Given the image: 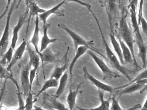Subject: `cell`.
I'll return each mask as SVG.
<instances>
[{"mask_svg":"<svg viewBox=\"0 0 147 110\" xmlns=\"http://www.w3.org/2000/svg\"><path fill=\"white\" fill-rule=\"evenodd\" d=\"M29 12L27 8L26 12L22 14H20L18 20L17 25L15 26L13 31V36L12 38L11 43V47L13 49H15L17 45V42L18 39L19 33L23 27L24 25L25 24L27 19V13Z\"/></svg>","mask_w":147,"mask_h":110,"instance_id":"9","label":"cell"},{"mask_svg":"<svg viewBox=\"0 0 147 110\" xmlns=\"http://www.w3.org/2000/svg\"><path fill=\"white\" fill-rule=\"evenodd\" d=\"M111 100L112 103L110 106V110H124L120 106L118 100L116 99L115 96L113 95L111 98Z\"/></svg>","mask_w":147,"mask_h":110,"instance_id":"31","label":"cell"},{"mask_svg":"<svg viewBox=\"0 0 147 110\" xmlns=\"http://www.w3.org/2000/svg\"><path fill=\"white\" fill-rule=\"evenodd\" d=\"M27 44L28 43L26 40H24L20 44V45L16 49L15 52L13 53L11 61L6 68L7 70L11 71L13 67L17 63L19 60L22 58L25 51L26 49Z\"/></svg>","mask_w":147,"mask_h":110,"instance_id":"13","label":"cell"},{"mask_svg":"<svg viewBox=\"0 0 147 110\" xmlns=\"http://www.w3.org/2000/svg\"><path fill=\"white\" fill-rule=\"evenodd\" d=\"M16 1H13L8 13L7 15L6 22L5 26V29L3 32V34L1 36V39L0 41V55L1 57L4 55L7 51V46L9 43V35H10V21L11 17L13 13V10L16 6Z\"/></svg>","mask_w":147,"mask_h":110,"instance_id":"5","label":"cell"},{"mask_svg":"<svg viewBox=\"0 0 147 110\" xmlns=\"http://www.w3.org/2000/svg\"><path fill=\"white\" fill-rule=\"evenodd\" d=\"M31 67L29 64L22 68L20 73V82L26 97L31 92L30 83V72Z\"/></svg>","mask_w":147,"mask_h":110,"instance_id":"8","label":"cell"},{"mask_svg":"<svg viewBox=\"0 0 147 110\" xmlns=\"http://www.w3.org/2000/svg\"><path fill=\"white\" fill-rule=\"evenodd\" d=\"M27 8L28 9L29 12V16L28 18V26H27V30H26V35H27L30 25V21L31 20V18L34 16L36 17L37 15H38L40 14L43 13L46 11V9L40 7L37 3H36L34 1H26Z\"/></svg>","mask_w":147,"mask_h":110,"instance_id":"12","label":"cell"},{"mask_svg":"<svg viewBox=\"0 0 147 110\" xmlns=\"http://www.w3.org/2000/svg\"><path fill=\"white\" fill-rule=\"evenodd\" d=\"M141 110H147V96L144 104L141 107Z\"/></svg>","mask_w":147,"mask_h":110,"instance_id":"36","label":"cell"},{"mask_svg":"<svg viewBox=\"0 0 147 110\" xmlns=\"http://www.w3.org/2000/svg\"><path fill=\"white\" fill-rule=\"evenodd\" d=\"M66 2V1H62L59 4L54 6L52 8L46 10L45 12L38 15L39 19L42 21L43 26L47 24V19L51 14H54L59 17L64 16L63 10H61L60 8Z\"/></svg>","mask_w":147,"mask_h":110,"instance_id":"10","label":"cell"},{"mask_svg":"<svg viewBox=\"0 0 147 110\" xmlns=\"http://www.w3.org/2000/svg\"><path fill=\"white\" fill-rule=\"evenodd\" d=\"M1 79H5L6 81L10 80L15 84L17 89L20 88L18 82L15 80L11 71H8L6 68L1 65Z\"/></svg>","mask_w":147,"mask_h":110,"instance_id":"27","label":"cell"},{"mask_svg":"<svg viewBox=\"0 0 147 110\" xmlns=\"http://www.w3.org/2000/svg\"><path fill=\"white\" fill-rule=\"evenodd\" d=\"M143 1H139V8H138V22L139 25H140L141 19L143 17Z\"/></svg>","mask_w":147,"mask_h":110,"instance_id":"32","label":"cell"},{"mask_svg":"<svg viewBox=\"0 0 147 110\" xmlns=\"http://www.w3.org/2000/svg\"><path fill=\"white\" fill-rule=\"evenodd\" d=\"M69 47H68L66 51L63 56V63L61 65H57L55 67L54 70L52 71L50 78H55L56 80H59L63 75L65 73L67 69L68 66V55L69 51Z\"/></svg>","mask_w":147,"mask_h":110,"instance_id":"11","label":"cell"},{"mask_svg":"<svg viewBox=\"0 0 147 110\" xmlns=\"http://www.w3.org/2000/svg\"><path fill=\"white\" fill-rule=\"evenodd\" d=\"M118 41L121 46L125 63V64L128 63L130 64L135 65L132 53H131L130 50L129 49L128 46L126 45V44L119 37H118Z\"/></svg>","mask_w":147,"mask_h":110,"instance_id":"22","label":"cell"},{"mask_svg":"<svg viewBox=\"0 0 147 110\" xmlns=\"http://www.w3.org/2000/svg\"><path fill=\"white\" fill-rule=\"evenodd\" d=\"M57 26L60 28L64 30L72 39L74 43V53L80 46H86L89 50L97 52L99 55H100L104 58H106L107 60L106 57L104 56L100 52H99L98 50H97L94 46V41L93 40L87 41L84 38L80 36L79 34H77L76 33L71 30L64 24L60 23V24H58Z\"/></svg>","mask_w":147,"mask_h":110,"instance_id":"4","label":"cell"},{"mask_svg":"<svg viewBox=\"0 0 147 110\" xmlns=\"http://www.w3.org/2000/svg\"><path fill=\"white\" fill-rule=\"evenodd\" d=\"M13 50L14 49L10 46V48L7 50L4 55L1 57V59L0 61L1 65L5 68V67H7V65L10 64L12 59L13 53H14Z\"/></svg>","mask_w":147,"mask_h":110,"instance_id":"26","label":"cell"},{"mask_svg":"<svg viewBox=\"0 0 147 110\" xmlns=\"http://www.w3.org/2000/svg\"><path fill=\"white\" fill-rule=\"evenodd\" d=\"M139 81L144 83V84L146 85V86H147V80H143Z\"/></svg>","mask_w":147,"mask_h":110,"instance_id":"38","label":"cell"},{"mask_svg":"<svg viewBox=\"0 0 147 110\" xmlns=\"http://www.w3.org/2000/svg\"><path fill=\"white\" fill-rule=\"evenodd\" d=\"M30 45L28 42L26 47V50L28 51L30 57L29 64L31 68H34L38 69L40 64L41 58L40 56L36 52L32 50Z\"/></svg>","mask_w":147,"mask_h":110,"instance_id":"20","label":"cell"},{"mask_svg":"<svg viewBox=\"0 0 147 110\" xmlns=\"http://www.w3.org/2000/svg\"><path fill=\"white\" fill-rule=\"evenodd\" d=\"M58 80L55 78H50L49 80L45 82L42 87V88L38 91L36 96V98H37L39 95H41L43 93L45 92L47 89L52 88H57L59 84Z\"/></svg>","mask_w":147,"mask_h":110,"instance_id":"25","label":"cell"},{"mask_svg":"<svg viewBox=\"0 0 147 110\" xmlns=\"http://www.w3.org/2000/svg\"><path fill=\"white\" fill-rule=\"evenodd\" d=\"M32 110H45V109H44V108H42V107H40L34 105L33 107V109Z\"/></svg>","mask_w":147,"mask_h":110,"instance_id":"37","label":"cell"},{"mask_svg":"<svg viewBox=\"0 0 147 110\" xmlns=\"http://www.w3.org/2000/svg\"><path fill=\"white\" fill-rule=\"evenodd\" d=\"M130 7L131 21L133 29V34L135 37L134 39L138 48V56L141 59L142 63L143 68H146L147 64V45L144 44L142 36L140 32L139 25L136 15V6L133 3H131Z\"/></svg>","mask_w":147,"mask_h":110,"instance_id":"2","label":"cell"},{"mask_svg":"<svg viewBox=\"0 0 147 110\" xmlns=\"http://www.w3.org/2000/svg\"><path fill=\"white\" fill-rule=\"evenodd\" d=\"M104 93L105 92L102 90H98V94L99 98L100 104L103 106L104 110H110V100L111 98H109L108 99L105 100L104 98Z\"/></svg>","mask_w":147,"mask_h":110,"instance_id":"29","label":"cell"},{"mask_svg":"<svg viewBox=\"0 0 147 110\" xmlns=\"http://www.w3.org/2000/svg\"><path fill=\"white\" fill-rule=\"evenodd\" d=\"M140 25L142 27L143 32L144 34L146 35L147 38V21L144 16L141 19Z\"/></svg>","mask_w":147,"mask_h":110,"instance_id":"33","label":"cell"},{"mask_svg":"<svg viewBox=\"0 0 147 110\" xmlns=\"http://www.w3.org/2000/svg\"></svg>","mask_w":147,"mask_h":110,"instance_id":"39","label":"cell"},{"mask_svg":"<svg viewBox=\"0 0 147 110\" xmlns=\"http://www.w3.org/2000/svg\"><path fill=\"white\" fill-rule=\"evenodd\" d=\"M141 107H142L141 105L140 104H138L135 105L131 107H130V108H128V109L124 110H136L137 109H141Z\"/></svg>","mask_w":147,"mask_h":110,"instance_id":"35","label":"cell"},{"mask_svg":"<svg viewBox=\"0 0 147 110\" xmlns=\"http://www.w3.org/2000/svg\"><path fill=\"white\" fill-rule=\"evenodd\" d=\"M33 103L34 101L33 100V95L32 92H30L26 96V99L24 110H32L34 107Z\"/></svg>","mask_w":147,"mask_h":110,"instance_id":"30","label":"cell"},{"mask_svg":"<svg viewBox=\"0 0 147 110\" xmlns=\"http://www.w3.org/2000/svg\"><path fill=\"white\" fill-rule=\"evenodd\" d=\"M147 68H145L142 72H141V73L139 74L135 79L132 80L130 82L125 85H123V86H121L120 87H118L117 88H115L116 89H120L123 88L127 86L130 85V84H132V83H135V82H137L139 81L143 80H147Z\"/></svg>","mask_w":147,"mask_h":110,"instance_id":"28","label":"cell"},{"mask_svg":"<svg viewBox=\"0 0 147 110\" xmlns=\"http://www.w3.org/2000/svg\"><path fill=\"white\" fill-rule=\"evenodd\" d=\"M91 5L90 4L86 7L91 12V13L93 17H94L96 23L98 25V27L99 29L101 35V39H102V45L103 48L105 50L107 60L109 62L110 64L115 69L117 70L118 71L123 74L127 79L130 82L132 80L130 76V74H134L135 71L131 70L128 69V68L123 66V64H121L119 61V59L117 58V56L115 55V53L111 49V47L108 45V43L106 39L104 36V33L102 31L101 26L100 24L99 21L96 15L94 14V12L91 9Z\"/></svg>","mask_w":147,"mask_h":110,"instance_id":"1","label":"cell"},{"mask_svg":"<svg viewBox=\"0 0 147 110\" xmlns=\"http://www.w3.org/2000/svg\"><path fill=\"white\" fill-rule=\"evenodd\" d=\"M89 50L86 46H80L78 48L75 53H74V56L71 62V63L69 64V74L70 75V80L72 81V77H73V71L75 65L78 59L83 56L88 50Z\"/></svg>","mask_w":147,"mask_h":110,"instance_id":"23","label":"cell"},{"mask_svg":"<svg viewBox=\"0 0 147 110\" xmlns=\"http://www.w3.org/2000/svg\"><path fill=\"white\" fill-rule=\"evenodd\" d=\"M82 83H83V82H80L76 89H69V92L67 97V102L69 110H74L75 109L77 95L79 93L82 92V91H80V89Z\"/></svg>","mask_w":147,"mask_h":110,"instance_id":"16","label":"cell"},{"mask_svg":"<svg viewBox=\"0 0 147 110\" xmlns=\"http://www.w3.org/2000/svg\"><path fill=\"white\" fill-rule=\"evenodd\" d=\"M50 23H47L45 25L43 26V34L42 38L41 41V46H40V53L43 51L44 50L47 49L49 45L52 43H55L57 40V39L50 38L48 36V29L50 27Z\"/></svg>","mask_w":147,"mask_h":110,"instance_id":"17","label":"cell"},{"mask_svg":"<svg viewBox=\"0 0 147 110\" xmlns=\"http://www.w3.org/2000/svg\"><path fill=\"white\" fill-rule=\"evenodd\" d=\"M68 78L69 75L67 72H65L59 80L57 90L54 95L57 98H59L64 92L67 83Z\"/></svg>","mask_w":147,"mask_h":110,"instance_id":"24","label":"cell"},{"mask_svg":"<svg viewBox=\"0 0 147 110\" xmlns=\"http://www.w3.org/2000/svg\"><path fill=\"white\" fill-rule=\"evenodd\" d=\"M92 58L97 66L101 70L103 75V80L120 77V75L118 73L111 69L105 63L104 60L97 56L91 50H88L87 52Z\"/></svg>","mask_w":147,"mask_h":110,"instance_id":"6","label":"cell"},{"mask_svg":"<svg viewBox=\"0 0 147 110\" xmlns=\"http://www.w3.org/2000/svg\"><path fill=\"white\" fill-rule=\"evenodd\" d=\"M83 72L85 79H87L89 81L91 82V83L98 88L99 90H102L110 93H112L116 90L115 88L113 87L112 86L104 83L95 78L93 76L89 73L86 67H83Z\"/></svg>","mask_w":147,"mask_h":110,"instance_id":"7","label":"cell"},{"mask_svg":"<svg viewBox=\"0 0 147 110\" xmlns=\"http://www.w3.org/2000/svg\"><path fill=\"white\" fill-rule=\"evenodd\" d=\"M145 86H146V85L141 82H137L122 89H117V90H118V91L117 92V95L120 96L123 95L132 93L140 89H142Z\"/></svg>","mask_w":147,"mask_h":110,"instance_id":"19","label":"cell"},{"mask_svg":"<svg viewBox=\"0 0 147 110\" xmlns=\"http://www.w3.org/2000/svg\"><path fill=\"white\" fill-rule=\"evenodd\" d=\"M109 37H110L111 44L112 46L113 47L114 51L116 52L117 56L118 58L120 63L122 64H125L124 62L123 52H122L121 46H120L118 40H117V39L115 38L114 33L112 31H111V32L109 34Z\"/></svg>","mask_w":147,"mask_h":110,"instance_id":"21","label":"cell"},{"mask_svg":"<svg viewBox=\"0 0 147 110\" xmlns=\"http://www.w3.org/2000/svg\"><path fill=\"white\" fill-rule=\"evenodd\" d=\"M41 61L42 64L43 69L44 70V63H53L57 62L58 55L54 53L50 47H48L41 52L40 56Z\"/></svg>","mask_w":147,"mask_h":110,"instance_id":"18","label":"cell"},{"mask_svg":"<svg viewBox=\"0 0 147 110\" xmlns=\"http://www.w3.org/2000/svg\"><path fill=\"white\" fill-rule=\"evenodd\" d=\"M119 36L130 50L133 56L135 66L136 68H139L134 51V44L135 41L133 33L129 28L126 21V15L123 9L122 10V14L119 24Z\"/></svg>","mask_w":147,"mask_h":110,"instance_id":"3","label":"cell"},{"mask_svg":"<svg viewBox=\"0 0 147 110\" xmlns=\"http://www.w3.org/2000/svg\"><path fill=\"white\" fill-rule=\"evenodd\" d=\"M77 109L79 110H104L103 106L101 105H100L98 107L94 108H88V109H86V108H81L79 106H76Z\"/></svg>","mask_w":147,"mask_h":110,"instance_id":"34","label":"cell"},{"mask_svg":"<svg viewBox=\"0 0 147 110\" xmlns=\"http://www.w3.org/2000/svg\"><path fill=\"white\" fill-rule=\"evenodd\" d=\"M57 98L54 95H50L45 94L44 96V104L49 107L56 110H69L65 105L57 100Z\"/></svg>","mask_w":147,"mask_h":110,"instance_id":"14","label":"cell"},{"mask_svg":"<svg viewBox=\"0 0 147 110\" xmlns=\"http://www.w3.org/2000/svg\"><path fill=\"white\" fill-rule=\"evenodd\" d=\"M39 18L38 15H37L36 17L35 20V26L34 28V32L31 39L29 42L30 44L32 45L35 48V50L36 52L37 53L41 56V53H40V50L38 49V43L39 41V32L40 28L39 26Z\"/></svg>","mask_w":147,"mask_h":110,"instance_id":"15","label":"cell"}]
</instances>
